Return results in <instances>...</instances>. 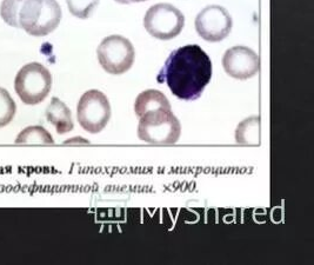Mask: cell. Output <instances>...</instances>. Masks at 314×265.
<instances>
[{"label": "cell", "instance_id": "14", "mask_svg": "<svg viewBox=\"0 0 314 265\" xmlns=\"http://www.w3.org/2000/svg\"><path fill=\"white\" fill-rule=\"evenodd\" d=\"M17 111V105L10 93L0 87V127L8 125Z\"/></svg>", "mask_w": 314, "mask_h": 265}, {"label": "cell", "instance_id": "12", "mask_svg": "<svg viewBox=\"0 0 314 265\" xmlns=\"http://www.w3.org/2000/svg\"><path fill=\"white\" fill-rule=\"evenodd\" d=\"M236 141L241 145L260 144V118L258 115L242 120L236 126Z\"/></svg>", "mask_w": 314, "mask_h": 265}, {"label": "cell", "instance_id": "3", "mask_svg": "<svg viewBox=\"0 0 314 265\" xmlns=\"http://www.w3.org/2000/svg\"><path fill=\"white\" fill-rule=\"evenodd\" d=\"M181 133V126L172 110L157 109L140 117L138 137L140 140L154 145H173Z\"/></svg>", "mask_w": 314, "mask_h": 265}, {"label": "cell", "instance_id": "7", "mask_svg": "<svg viewBox=\"0 0 314 265\" xmlns=\"http://www.w3.org/2000/svg\"><path fill=\"white\" fill-rule=\"evenodd\" d=\"M77 118L80 126L90 133L101 132L111 119V105L99 90H90L79 99Z\"/></svg>", "mask_w": 314, "mask_h": 265}, {"label": "cell", "instance_id": "2", "mask_svg": "<svg viewBox=\"0 0 314 265\" xmlns=\"http://www.w3.org/2000/svg\"><path fill=\"white\" fill-rule=\"evenodd\" d=\"M61 16L57 0H22L17 28H22L33 37H45L59 26Z\"/></svg>", "mask_w": 314, "mask_h": 265}, {"label": "cell", "instance_id": "17", "mask_svg": "<svg viewBox=\"0 0 314 265\" xmlns=\"http://www.w3.org/2000/svg\"><path fill=\"white\" fill-rule=\"evenodd\" d=\"M116 1L120 4H133V2H142L146 0H116Z\"/></svg>", "mask_w": 314, "mask_h": 265}, {"label": "cell", "instance_id": "13", "mask_svg": "<svg viewBox=\"0 0 314 265\" xmlns=\"http://www.w3.org/2000/svg\"><path fill=\"white\" fill-rule=\"evenodd\" d=\"M17 144H53V138L42 126H30L24 129L16 139Z\"/></svg>", "mask_w": 314, "mask_h": 265}, {"label": "cell", "instance_id": "4", "mask_svg": "<svg viewBox=\"0 0 314 265\" xmlns=\"http://www.w3.org/2000/svg\"><path fill=\"white\" fill-rule=\"evenodd\" d=\"M14 89L24 104H40L52 89L51 72L39 63H30L17 73Z\"/></svg>", "mask_w": 314, "mask_h": 265}, {"label": "cell", "instance_id": "16", "mask_svg": "<svg viewBox=\"0 0 314 265\" xmlns=\"http://www.w3.org/2000/svg\"><path fill=\"white\" fill-rule=\"evenodd\" d=\"M22 0H2L0 5V16L6 24L17 28V19Z\"/></svg>", "mask_w": 314, "mask_h": 265}, {"label": "cell", "instance_id": "10", "mask_svg": "<svg viewBox=\"0 0 314 265\" xmlns=\"http://www.w3.org/2000/svg\"><path fill=\"white\" fill-rule=\"evenodd\" d=\"M46 119L51 123L59 134L71 132L74 127L71 110L62 103L59 98H52L50 105L46 109Z\"/></svg>", "mask_w": 314, "mask_h": 265}, {"label": "cell", "instance_id": "1", "mask_svg": "<svg viewBox=\"0 0 314 265\" xmlns=\"http://www.w3.org/2000/svg\"><path fill=\"white\" fill-rule=\"evenodd\" d=\"M212 79V61L199 45H186L171 52L158 74L171 92L182 100H196Z\"/></svg>", "mask_w": 314, "mask_h": 265}, {"label": "cell", "instance_id": "5", "mask_svg": "<svg viewBox=\"0 0 314 265\" xmlns=\"http://www.w3.org/2000/svg\"><path fill=\"white\" fill-rule=\"evenodd\" d=\"M99 64L110 74L120 76L126 73L134 63V47L122 36H110L102 39L97 50Z\"/></svg>", "mask_w": 314, "mask_h": 265}, {"label": "cell", "instance_id": "15", "mask_svg": "<svg viewBox=\"0 0 314 265\" xmlns=\"http://www.w3.org/2000/svg\"><path fill=\"white\" fill-rule=\"evenodd\" d=\"M100 0H66L70 12L79 19H87L99 5Z\"/></svg>", "mask_w": 314, "mask_h": 265}, {"label": "cell", "instance_id": "6", "mask_svg": "<svg viewBox=\"0 0 314 265\" xmlns=\"http://www.w3.org/2000/svg\"><path fill=\"white\" fill-rule=\"evenodd\" d=\"M185 26V17L176 6L160 2L151 6L145 17L144 27L156 39L171 40L178 37Z\"/></svg>", "mask_w": 314, "mask_h": 265}, {"label": "cell", "instance_id": "9", "mask_svg": "<svg viewBox=\"0 0 314 265\" xmlns=\"http://www.w3.org/2000/svg\"><path fill=\"white\" fill-rule=\"evenodd\" d=\"M225 72L232 78L245 80L254 77L260 70L259 56L250 47L234 46L228 48L222 57Z\"/></svg>", "mask_w": 314, "mask_h": 265}, {"label": "cell", "instance_id": "8", "mask_svg": "<svg viewBox=\"0 0 314 265\" xmlns=\"http://www.w3.org/2000/svg\"><path fill=\"white\" fill-rule=\"evenodd\" d=\"M232 17L227 10L219 5H210L201 10L196 18L198 34L206 41H221L232 31Z\"/></svg>", "mask_w": 314, "mask_h": 265}, {"label": "cell", "instance_id": "11", "mask_svg": "<svg viewBox=\"0 0 314 265\" xmlns=\"http://www.w3.org/2000/svg\"><path fill=\"white\" fill-rule=\"evenodd\" d=\"M157 109L172 110L167 97L162 92L158 90H146L137 97L134 103V112L139 118L144 113Z\"/></svg>", "mask_w": 314, "mask_h": 265}]
</instances>
